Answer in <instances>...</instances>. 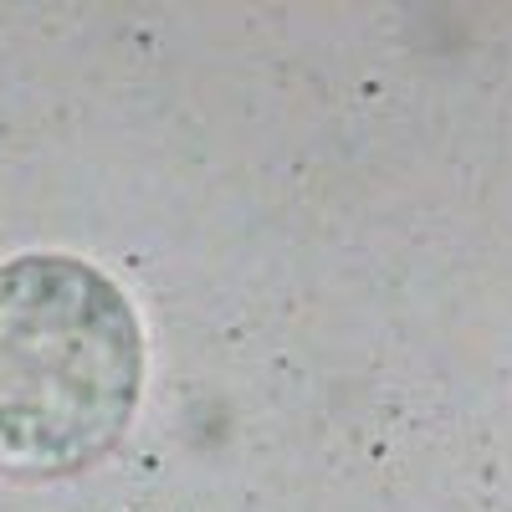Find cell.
<instances>
[{
  "mask_svg": "<svg viewBox=\"0 0 512 512\" xmlns=\"http://www.w3.org/2000/svg\"><path fill=\"white\" fill-rule=\"evenodd\" d=\"M144 328L93 262L26 251L0 262V482H62L134 425Z\"/></svg>",
  "mask_w": 512,
  "mask_h": 512,
  "instance_id": "obj_1",
  "label": "cell"
}]
</instances>
